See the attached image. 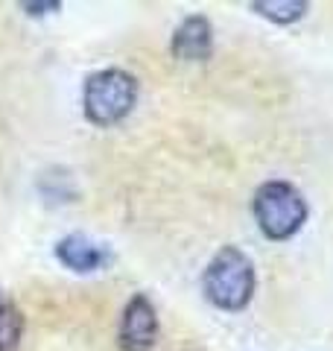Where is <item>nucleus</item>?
I'll return each instance as SVG.
<instances>
[{
  "label": "nucleus",
  "mask_w": 333,
  "mask_h": 351,
  "mask_svg": "<svg viewBox=\"0 0 333 351\" xmlns=\"http://www.w3.org/2000/svg\"><path fill=\"white\" fill-rule=\"evenodd\" d=\"M251 211H254V219H258V228L263 232V237L290 240L293 234H298V228L304 226L307 202L295 184L275 179V182H266L258 188Z\"/></svg>",
  "instance_id": "obj_3"
},
{
  "label": "nucleus",
  "mask_w": 333,
  "mask_h": 351,
  "mask_svg": "<svg viewBox=\"0 0 333 351\" xmlns=\"http://www.w3.org/2000/svg\"><path fill=\"white\" fill-rule=\"evenodd\" d=\"M21 334H24V313L6 293H0V351H15Z\"/></svg>",
  "instance_id": "obj_7"
},
{
  "label": "nucleus",
  "mask_w": 333,
  "mask_h": 351,
  "mask_svg": "<svg viewBox=\"0 0 333 351\" xmlns=\"http://www.w3.org/2000/svg\"><path fill=\"white\" fill-rule=\"evenodd\" d=\"M62 3H56V0H50V3H24V9L29 15H44V9H50V12H59Z\"/></svg>",
  "instance_id": "obj_9"
},
{
  "label": "nucleus",
  "mask_w": 333,
  "mask_h": 351,
  "mask_svg": "<svg viewBox=\"0 0 333 351\" xmlns=\"http://www.w3.org/2000/svg\"><path fill=\"white\" fill-rule=\"evenodd\" d=\"M120 348L123 351H152L155 339H158V313L155 304L143 293L132 295L123 319H120Z\"/></svg>",
  "instance_id": "obj_4"
},
{
  "label": "nucleus",
  "mask_w": 333,
  "mask_h": 351,
  "mask_svg": "<svg viewBox=\"0 0 333 351\" xmlns=\"http://www.w3.org/2000/svg\"><path fill=\"white\" fill-rule=\"evenodd\" d=\"M251 9L260 12L263 18L275 21V24H293V21L304 18V12L310 6L304 0H281V3H278V0H254Z\"/></svg>",
  "instance_id": "obj_8"
},
{
  "label": "nucleus",
  "mask_w": 333,
  "mask_h": 351,
  "mask_svg": "<svg viewBox=\"0 0 333 351\" xmlns=\"http://www.w3.org/2000/svg\"><path fill=\"white\" fill-rule=\"evenodd\" d=\"M173 56L182 62H205L214 53V29L210 21L202 15H190L182 21V27L173 32Z\"/></svg>",
  "instance_id": "obj_5"
},
{
  "label": "nucleus",
  "mask_w": 333,
  "mask_h": 351,
  "mask_svg": "<svg viewBox=\"0 0 333 351\" xmlns=\"http://www.w3.org/2000/svg\"><path fill=\"white\" fill-rule=\"evenodd\" d=\"M138 103V80L120 68L97 71L85 80L82 108L94 126L120 123Z\"/></svg>",
  "instance_id": "obj_2"
},
{
  "label": "nucleus",
  "mask_w": 333,
  "mask_h": 351,
  "mask_svg": "<svg viewBox=\"0 0 333 351\" xmlns=\"http://www.w3.org/2000/svg\"><path fill=\"white\" fill-rule=\"evenodd\" d=\"M56 258L73 272H94L108 263V252L82 234H68L56 243Z\"/></svg>",
  "instance_id": "obj_6"
},
{
  "label": "nucleus",
  "mask_w": 333,
  "mask_h": 351,
  "mask_svg": "<svg viewBox=\"0 0 333 351\" xmlns=\"http://www.w3.org/2000/svg\"><path fill=\"white\" fill-rule=\"evenodd\" d=\"M254 267L246 252H240L237 246H222L210 263L205 267L202 276V290L208 295V302L219 307V311H243L251 295H254Z\"/></svg>",
  "instance_id": "obj_1"
}]
</instances>
